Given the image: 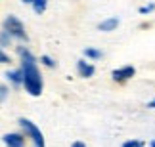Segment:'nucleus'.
I'll return each mask as SVG.
<instances>
[{
    "mask_svg": "<svg viewBox=\"0 0 155 147\" xmlns=\"http://www.w3.org/2000/svg\"><path fill=\"white\" fill-rule=\"evenodd\" d=\"M21 56V73H23V86L31 96H40L42 94V76L37 67V59L27 48H17Z\"/></svg>",
    "mask_w": 155,
    "mask_h": 147,
    "instance_id": "nucleus-1",
    "label": "nucleus"
},
{
    "mask_svg": "<svg viewBox=\"0 0 155 147\" xmlns=\"http://www.w3.org/2000/svg\"><path fill=\"white\" fill-rule=\"evenodd\" d=\"M4 31L10 34V37H15V38H19V40H29L27 37V33H25V27H23V23L17 19L15 15H8L4 19Z\"/></svg>",
    "mask_w": 155,
    "mask_h": 147,
    "instance_id": "nucleus-2",
    "label": "nucleus"
},
{
    "mask_svg": "<svg viewBox=\"0 0 155 147\" xmlns=\"http://www.w3.org/2000/svg\"><path fill=\"white\" fill-rule=\"evenodd\" d=\"M17 122H19V126L23 128V132H25L27 136L33 139L35 147H44V136H42L40 128L35 124V122H31L29 119H19Z\"/></svg>",
    "mask_w": 155,
    "mask_h": 147,
    "instance_id": "nucleus-3",
    "label": "nucleus"
},
{
    "mask_svg": "<svg viewBox=\"0 0 155 147\" xmlns=\"http://www.w3.org/2000/svg\"><path fill=\"white\" fill-rule=\"evenodd\" d=\"M134 75H136V69L132 65H124V67L115 69V71L111 73V76H113V80H115V82H124V80L132 78Z\"/></svg>",
    "mask_w": 155,
    "mask_h": 147,
    "instance_id": "nucleus-4",
    "label": "nucleus"
},
{
    "mask_svg": "<svg viewBox=\"0 0 155 147\" xmlns=\"http://www.w3.org/2000/svg\"><path fill=\"white\" fill-rule=\"evenodd\" d=\"M2 139L8 147H25V136L23 134H6Z\"/></svg>",
    "mask_w": 155,
    "mask_h": 147,
    "instance_id": "nucleus-5",
    "label": "nucleus"
},
{
    "mask_svg": "<svg viewBox=\"0 0 155 147\" xmlns=\"http://www.w3.org/2000/svg\"><path fill=\"white\" fill-rule=\"evenodd\" d=\"M77 69H79V75L84 76V78H90V76H94V73H96L94 65H90V63H86V61H82V59L77 61Z\"/></svg>",
    "mask_w": 155,
    "mask_h": 147,
    "instance_id": "nucleus-6",
    "label": "nucleus"
},
{
    "mask_svg": "<svg viewBox=\"0 0 155 147\" xmlns=\"http://www.w3.org/2000/svg\"><path fill=\"white\" fill-rule=\"evenodd\" d=\"M117 27H119V19H117V17H109V19H105V21H102L98 25V29H100V31H104V33L115 31Z\"/></svg>",
    "mask_w": 155,
    "mask_h": 147,
    "instance_id": "nucleus-7",
    "label": "nucleus"
},
{
    "mask_svg": "<svg viewBox=\"0 0 155 147\" xmlns=\"http://www.w3.org/2000/svg\"><path fill=\"white\" fill-rule=\"evenodd\" d=\"M6 76L12 80V84H14L15 88H19V86L23 84V73H21V69H15V71L6 73Z\"/></svg>",
    "mask_w": 155,
    "mask_h": 147,
    "instance_id": "nucleus-8",
    "label": "nucleus"
},
{
    "mask_svg": "<svg viewBox=\"0 0 155 147\" xmlns=\"http://www.w3.org/2000/svg\"><path fill=\"white\" fill-rule=\"evenodd\" d=\"M46 6H48V0H33V10L35 14H44Z\"/></svg>",
    "mask_w": 155,
    "mask_h": 147,
    "instance_id": "nucleus-9",
    "label": "nucleus"
},
{
    "mask_svg": "<svg viewBox=\"0 0 155 147\" xmlns=\"http://www.w3.org/2000/svg\"><path fill=\"white\" fill-rule=\"evenodd\" d=\"M84 56L90 57V59H102V57H104L102 52H100V50H94V48H86L84 50Z\"/></svg>",
    "mask_w": 155,
    "mask_h": 147,
    "instance_id": "nucleus-10",
    "label": "nucleus"
},
{
    "mask_svg": "<svg viewBox=\"0 0 155 147\" xmlns=\"http://www.w3.org/2000/svg\"><path fill=\"white\" fill-rule=\"evenodd\" d=\"M123 147H144V142H140V139H128V142H124Z\"/></svg>",
    "mask_w": 155,
    "mask_h": 147,
    "instance_id": "nucleus-11",
    "label": "nucleus"
},
{
    "mask_svg": "<svg viewBox=\"0 0 155 147\" xmlns=\"http://www.w3.org/2000/svg\"><path fill=\"white\" fill-rule=\"evenodd\" d=\"M40 61H42L46 67H50V69H52V67H56V61H54L50 56H42V57H40Z\"/></svg>",
    "mask_w": 155,
    "mask_h": 147,
    "instance_id": "nucleus-12",
    "label": "nucleus"
},
{
    "mask_svg": "<svg viewBox=\"0 0 155 147\" xmlns=\"http://www.w3.org/2000/svg\"><path fill=\"white\" fill-rule=\"evenodd\" d=\"M10 38H12V37H10L6 31L0 33V44H2V46H10Z\"/></svg>",
    "mask_w": 155,
    "mask_h": 147,
    "instance_id": "nucleus-13",
    "label": "nucleus"
},
{
    "mask_svg": "<svg viewBox=\"0 0 155 147\" xmlns=\"http://www.w3.org/2000/svg\"><path fill=\"white\" fill-rule=\"evenodd\" d=\"M153 10H155V4H147V6H142L140 8V14H150Z\"/></svg>",
    "mask_w": 155,
    "mask_h": 147,
    "instance_id": "nucleus-14",
    "label": "nucleus"
},
{
    "mask_svg": "<svg viewBox=\"0 0 155 147\" xmlns=\"http://www.w3.org/2000/svg\"><path fill=\"white\" fill-rule=\"evenodd\" d=\"M6 96H8V88H6L4 84H0V103L6 99Z\"/></svg>",
    "mask_w": 155,
    "mask_h": 147,
    "instance_id": "nucleus-15",
    "label": "nucleus"
},
{
    "mask_svg": "<svg viewBox=\"0 0 155 147\" xmlns=\"http://www.w3.org/2000/svg\"><path fill=\"white\" fill-rule=\"evenodd\" d=\"M0 63H10V57L6 56L2 50H0Z\"/></svg>",
    "mask_w": 155,
    "mask_h": 147,
    "instance_id": "nucleus-16",
    "label": "nucleus"
},
{
    "mask_svg": "<svg viewBox=\"0 0 155 147\" xmlns=\"http://www.w3.org/2000/svg\"><path fill=\"white\" fill-rule=\"evenodd\" d=\"M73 147H86V145L82 143V142H75V143H73Z\"/></svg>",
    "mask_w": 155,
    "mask_h": 147,
    "instance_id": "nucleus-17",
    "label": "nucleus"
},
{
    "mask_svg": "<svg viewBox=\"0 0 155 147\" xmlns=\"http://www.w3.org/2000/svg\"><path fill=\"white\" fill-rule=\"evenodd\" d=\"M147 107H150V109H155V99H151V101L147 103Z\"/></svg>",
    "mask_w": 155,
    "mask_h": 147,
    "instance_id": "nucleus-18",
    "label": "nucleus"
},
{
    "mask_svg": "<svg viewBox=\"0 0 155 147\" xmlns=\"http://www.w3.org/2000/svg\"><path fill=\"white\" fill-rule=\"evenodd\" d=\"M23 2H25V4H33V0H23Z\"/></svg>",
    "mask_w": 155,
    "mask_h": 147,
    "instance_id": "nucleus-19",
    "label": "nucleus"
},
{
    "mask_svg": "<svg viewBox=\"0 0 155 147\" xmlns=\"http://www.w3.org/2000/svg\"><path fill=\"white\" fill-rule=\"evenodd\" d=\"M150 145H151V147H155V139H153V142H151V143H150Z\"/></svg>",
    "mask_w": 155,
    "mask_h": 147,
    "instance_id": "nucleus-20",
    "label": "nucleus"
}]
</instances>
